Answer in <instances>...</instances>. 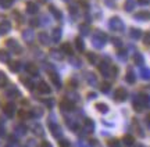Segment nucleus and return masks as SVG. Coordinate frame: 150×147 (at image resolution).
Here are the masks:
<instances>
[{
  "label": "nucleus",
  "instance_id": "1",
  "mask_svg": "<svg viewBox=\"0 0 150 147\" xmlns=\"http://www.w3.org/2000/svg\"><path fill=\"white\" fill-rule=\"evenodd\" d=\"M110 28H111L112 31H124V22L118 18V17H114L110 20Z\"/></svg>",
  "mask_w": 150,
  "mask_h": 147
},
{
  "label": "nucleus",
  "instance_id": "2",
  "mask_svg": "<svg viewBox=\"0 0 150 147\" xmlns=\"http://www.w3.org/2000/svg\"><path fill=\"white\" fill-rule=\"evenodd\" d=\"M6 44H7V47H10V49L13 50L14 53H21V51H22L21 46H20V44L17 43V42L14 40V39H8V40L6 42Z\"/></svg>",
  "mask_w": 150,
  "mask_h": 147
},
{
  "label": "nucleus",
  "instance_id": "3",
  "mask_svg": "<svg viewBox=\"0 0 150 147\" xmlns=\"http://www.w3.org/2000/svg\"><path fill=\"white\" fill-rule=\"evenodd\" d=\"M127 90L124 89V87H120V89H117V92H115V100H118V101H124L125 98H127Z\"/></svg>",
  "mask_w": 150,
  "mask_h": 147
},
{
  "label": "nucleus",
  "instance_id": "4",
  "mask_svg": "<svg viewBox=\"0 0 150 147\" xmlns=\"http://www.w3.org/2000/svg\"><path fill=\"white\" fill-rule=\"evenodd\" d=\"M38 90H39L40 93H43V94H49V93H50V86H49L46 82L40 81L39 82V85H38Z\"/></svg>",
  "mask_w": 150,
  "mask_h": 147
},
{
  "label": "nucleus",
  "instance_id": "5",
  "mask_svg": "<svg viewBox=\"0 0 150 147\" xmlns=\"http://www.w3.org/2000/svg\"><path fill=\"white\" fill-rule=\"evenodd\" d=\"M3 111L6 113V115L7 117H13L14 115V111H16V106L13 103H8L4 106V108H3Z\"/></svg>",
  "mask_w": 150,
  "mask_h": 147
},
{
  "label": "nucleus",
  "instance_id": "6",
  "mask_svg": "<svg viewBox=\"0 0 150 147\" xmlns=\"http://www.w3.org/2000/svg\"><path fill=\"white\" fill-rule=\"evenodd\" d=\"M136 20H139V21H149L150 20V13L149 11H140L136 15H135Z\"/></svg>",
  "mask_w": 150,
  "mask_h": 147
},
{
  "label": "nucleus",
  "instance_id": "7",
  "mask_svg": "<svg viewBox=\"0 0 150 147\" xmlns=\"http://www.w3.org/2000/svg\"><path fill=\"white\" fill-rule=\"evenodd\" d=\"M8 31H10V22L8 21L0 22V33H1V35H6Z\"/></svg>",
  "mask_w": 150,
  "mask_h": 147
},
{
  "label": "nucleus",
  "instance_id": "8",
  "mask_svg": "<svg viewBox=\"0 0 150 147\" xmlns=\"http://www.w3.org/2000/svg\"><path fill=\"white\" fill-rule=\"evenodd\" d=\"M27 11L29 13V14H36L38 13V6L35 4V3H27Z\"/></svg>",
  "mask_w": 150,
  "mask_h": 147
},
{
  "label": "nucleus",
  "instance_id": "9",
  "mask_svg": "<svg viewBox=\"0 0 150 147\" xmlns=\"http://www.w3.org/2000/svg\"><path fill=\"white\" fill-rule=\"evenodd\" d=\"M61 51L65 53V54H72L74 53V50H72V46L70 43H64L61 46Z\"/></svg>",
  "mask_w": 150,
  "mask_h": 147
},
{
  "label": "nucleus",
  "instance_id": "10",
  "mask_svg": "<svg viewBox=\"0 0 150 147\" xmlns=\"http://www.w3.org/2000/svg\"><path fill=\"white\" fill-rule=\"evenodd\" d=\"M75 46H76V50H78V51H83V50H85V44H83V40L81 38L75 39Z\"/></svg>",
  "mask_w": 150,
  "mask_h": 147
},
{
  "label": "nucleus",
  "instance_id": "11",
  "mask_svg": "<svg viewBox=\"0 0 150 147\" xmlns=\"http://www.w3.org/2000/svg\"><path fill=\"white\" fill-rule=\"evenodd\" d=\"M20 68H21V64H20L18 61H11L10 63V70L13 72H18L20 71Z\"/></svg>",
  "mask_w": 150,
  "mask_h": 147
},
{
  "label": "nucleus",
  "instance_id": "12",
  "mask_svg": "<svg viewBox=\"0 0 150 147\" xmlns=\"http://www.w3.org/2000/svg\"><path fill=\"white\" fill-rule=\"evenodd\" d=\"M49 75H50V78H52V81H53V83L56 85V86H57V87L61 86V83H60V79H59V76H57V74H56V72H50Z\"/></svg>",
  "mask_w": 150,
  "mask_h": 147
},
{
  "label": "nucleus",
  "instance_id": "13",
  "mask_svg": "<svg viewBox=\"0 0 150 147\" xmlns=\"http://www.w3.org/2000/svg\"><path fill=\"white\" fill-rule=\"evenodd\" d=\"M27 71L31 74V75H36L38 74V67L35 64H27Z\"/></svg>",
  "mask_w": 150,
  "mask_h": 147
},
{
  "label": "nucleus",
  "instance_id": "14",
  "mask_svg": "<svg viewBox=\"0 0 150 147\" xmlns=\"http://www.w3.org/2000/svg\"><path fill=\"white\" fill-rule=\"evenodd\" d=\"M8 60H10V57H8V53H7L6 50H0V61H3V63H7Z\"/></svg>",
  "mask_w": 150,
  "mask_h": 147
},
{
  "label": "nucleus",
  "instance_id": "15",
  "mask_svg": "<svg viewBox=\"0 0 150 147\" xmlns=\"http://www.w3.org/2000/svg\"><path fill=\"white\" fill-rule=\"evenodd\" d=\"M131 36L134 39H140L142 38V32H140L139 29H135V28H132L131 29Z\"/></svg>",
  "mask_w": 150,
  "mask_h": 147
},
{
  "label": "nucleus",
  "instance_id": "16",
  "mask_svg": "<svg viewBox=\"0 0 150 147\" xmlns=\"http://www.w3.org/2000/svg\"><path fill=\"white\" fill-rule=\"evenodd\" d=\"M39 40H40V43L42 44H47L49 43V36L45 32L39 33Z\"/></svg>",
  "mask_w": 150,
  "mask_h": 147
},
{
  "label": "nucleus",
  "instance_id": "17",
  "mask_svg": "<svg viewBox=\"0 0 150 147\" xmlns=\"http://www.w3.org/2000/svg\"><path fill=\"white\" fill-rule=\"evenodd\" d=\"M134 8H135V1L134 0H127V3H125V10L132 11Z\"/></svg>",
  "mask_w": 150,
  "mask_h": 147
},
{
  "label": "nucleus",
  "instance_id": "18",
  "mask_svg": "<svg viewBox=\"0 0 150 147\" xmlns=\"http://www.w3.org/2000/svg\"><path fill=\"white\" fill-rule=\"evenodd\" d=\"M127 81H128V83H135V74H134V71H131V70L128 71V74H127Z\"/></svg>",
  "mask_w": 150,
  "mask_h": 147
},
{
  "label": "nucleus",
  "instance_id": "19",
  "mask_svg": "<svg viewBox=\"0 0 150 147\" xmlns=\"http://www.w3.org/2000/svg\"><path fill=\"white\" fill-rule=\"evenodd\" d=\"M49 8H50V11H52V13H53V14H54V17H56V18H57V20H60V18H61V13H60V11L57 10V8H56V7H54V6H50V7H49Z\"/></svg>",
  "mask_w": 150,
  "mask_h": 147
},
{
  "label": "nucleus",
  "instance_id": "20",
  "mask_svg": "<svg viewBox=\"0 0 150 147\" xmlns=\"http://www.w3.org/2000/svg\"><path fill=\"white\" fill-rule=\"evenodd\" d=\"M60 36H61V32H60L59 28H56V29L53 31V40H54V42H59Z\"/></svg>",
  "mask_w": 150,
  "mask_h": 147
},
{
  "label": "nucleus",
  "instance_id": "21",
  "mask_svg": "<svg viewBox=\"0 0 150 147\" xmlns=\"http://www.w3.org/2000/svg\"><path fill=\"white\" fill-rule=\"evenodd\" d=\"M61 108L63 110H72L74 106H72V103H70V101H61Z\"/></svg>",
  "mask_w": 150,
  "mask_h": 147
},
{
  "label": "nucleus",
  "instance_id": "22",
  "mask_svg": "<svg viewBox=\"0 0 150 147\" xmlns=\"http://www.w3.org/2000/svg\"><path fill=\"white\" fill-rule=\"evenodd\" d=\"M134 137L132 136H129V135H127V136L124 137V143H125V144H127V146H132V144H134Z\"/></svg>",
  "mask_w": 150,
  "mask_h": 147
},
{
  "label": "nucleus",
  "instance_id": "23",
  "mask_svg": "<svg viewBox=\"0 0 150 147\" xmlns=\"http://www.w3.org/2000/svg\"><path fill=\"white\" fill-rule=\"evenodd\" d=\"M88 60H89V63H91V64H95V63H96L97 61V57H96V54H95V53H88Z\"/></svg>",
  "mask_w": 150,
  "mask_h": 147
},
{
  "label": "nucleus",
  "instance_id": "24",
  "mask_svg": "<svg viewBox=\"0 0 150 147\" xmlns=\"http://www.w3.org/2000/svg\"><path fill=\"white\" fill-rule=\"evenodd\" d=\"M110 87H111V83H110V82H104V83L102 85V92L107 93L108 90H110Z\"/></svg>",
  "mask_w": 150,
  "mask_h": 147
},
{
  "label": "nucleus",
  "instance_id": "25",
  "mask_svg": "<svg viewBox=\"0 0 150 147\" xmlns=\"http://www.w3.org/2000/svg\"><path fill=\"white\" fill-rule=\"evenodd\" d=\"M13 3V0H0V6L1 7H4V8H8Z\"/></svg>",
  "mask_w": 150,
  "mask_h": 147
},
{
  "label": "nucleus",
  "instance_id": "26",
  "mask_svg": "<svg viewBox=\"0 0 150 147\" xmlns=\"http://www.w3.org/2000/svg\"><path fill=\"white\" fill-rule=\"evenodd\" d=\"M24 39H25L27 42H32V32H31V31H25V32H24Z\"/></svg>",
  "mask_w": 150,
  "mask_h": 147
},
{
  "label": "nucleus",
  "instance_id": "27",
  "mask_svg": "<svg viewBox=\"0 0 150 147\" xmlns=\"http://www.w3.org/2000/svg\"><path fill=\"white\" fill-rule=\"evenodd\" d=\"M134 58H135V63H136L138 65H140V64L143 63V57H142V54H139V53H138V54H135Z\"/></svg>",
  "mask_w": 150,
  "mask_h": 147
},
{
  "label": "nucleus",
  "instance_id": "28",
  "mask_svg": "<svg viewBox=\"0 0 150 147\" xmlns=\"http://www.w3.org/2000/svg\"><path fill=\"white\" fill-rule=\"evenodd\" d=\"M22 82H24V85L28 87V89H33V83L32 81H29V79H25V78H22Z\"/></svg>",
  "mask_w": 150,
  "mask_h": 147
},
{
  "label": "nucleus",
  "instance_id": "29",
  "mask_svg": "<svg viewBox=\"0 0 150 147\" xmlns=\"http://www.w3.org/2000/svg\"><path fill=\"white\" fill-rule=\"evenodd\" d=\"M143 43H145L146 46H150V32L145 33V38H143Z\"/></svg>",
  "mask_w": 150,
  "mask_h": 147
},
{
  "label": "nucleus",
  "instance_id": "30",
  "mask_svg": "<svg viewBox=\"0 0 150 147\" xmlns=\"http://www.w3.org/2000/svg\"><path fill=\"white\" fill-rule=\"evenodd\" d=\"M96 108L97 110H100V111H103V113H106V111H107V107H106V106H103V103H99V104H96Z\"/></svg>",
  "mask_w": 150,
  "mask_h": 147
},
{
  "label": "nucleus",
  "instance_id": "31",
  "mask_svg": "<svg viewBox=\"0 0 150 147\" xmlns=\"http://www.w3.org/2000/svg\"><path fill=\"white\" fill-rule=\"evenodd\" d=\"M142 76L146 78V79H149L150 78V70H147V68H146V70H142Z\"/></svg>",
  "mask_w": 150,
  "mask_h": 147
},
{
  "label": "nucleus",
  "instance_id": "32",
  "mask_svg": "<svg viewBox=\"0 0 150 147\" xmlns=\"http://www.w3.org/2000/svg\"><path fill=\"white\" fill-rule=\"evenodd\" d=\"M8 96H10V97H13V96H14V97H16V96H18V90H17V89H10Z\"/></svg>",
  "mask_w": 150,
  "mask_h": 147
},
{
  "label": "nucleus",
  "instance_id": "33",
  "mask_svg": "<svg viewBox=\"0 0 150 147\" xmlns=\"http://www.w3.org/2000/svg\"><path fill=\"white\" fill-rule=\"evenodd\" d=\"M81 32H82V33H88V32H89V28H88V25H81Z\"/></svg>",
  "mask_w": 150,
  "mask_h": 147
},
{
  "label": "nucleus",
  "instance_id": "34",
  "mask_svg": "<svg viewBox=\"0 0 150 147\" xmlns=\"http://www.w3.org/2000/svg\"><path fill=\"white\" fill-rule=\"evenodd\" d=\"M138 3L140 6H147V4H150V0H138Z\"/></svg>",
  "mask_w": 150,
  "mask_h": 147
},
{
  "label": "nucleus",
  "instance_id": "35",
  "mask_svg": "<svg viewBox=\"0 0 150 147\" xmlns=\"http://www.w3.org/2000/svg\"><path fill=\"white\" fill-rule=\"evenodd\" d=\"M81 4H82L83 8H89V3H88L86 0H81Z\"/></svg>",
  "mask_w": 150,
  "mask_h": 147
},
{
  "label": "nucleus",
  "instance_id": "36",
  "mask_svg": "<svg viewBox=\"0 0 150 147\" xmlns=\"http://www.w3.org/2000/svg\"><path fill=\"white\" fill-rule=\"evenodd\" d=\"M45 103L47 107H53V100H45Z\"/></svg>",
  "mask_w": 150,
  "mask_h": 147
},
{
  "label": "nucleus",
  "instance_id": "37",
  "mask_svg": "<svg viewBox=\"0 0 150 147\" xmlns=\"http://www.w3.org/2000/svg\"><path fill=\"white\" fill-rule=\"evenodd\" d=\"M147 122H149V124H150V114L147 115Z\"/></svg>",
  "mask_w": 150,
  "mask_h": 147
},
{
  "label": "nucleus",
  "instance_id": "38",
  "mask_svg": "<svg viewBox=\"0 0 150 147\" xmlns=\"http://www.w3.org/2000/svg\"><path fill=\"white\" fill-rule=\"evenodd\" d=\"M39 1H46V0H39Z\"/></svg>",
  "mask_w": 150,
  "mask_h": 147
},
{
  "label": "nucleus",
  "instance_id": "39",
  "mask_svg": "<svg viewBox=\"0 0 150 147\" xmlns=\"http://www.w3.org/2000/svg\"><path fill=\"white\" fill-rule=\"evenodd\" d=\"M139 147H143V146H139Z\"/></svg>",
  "mask_w": 150,
  "mask_h": 147
},
{
  "label": "nucleus",
  "instance_id": "40",
  "mask_svg": "<svg viewBox=\"0 0 150 147\" xmlns=\"http://www.w3.org/2000/svg\"><path fill=\"white\" fill-rule=\"evenodd\" d=\"M0 133H1V131H0Z\"/></svg>",
  "mask_w": 150,
  "mask_h": 147
}]
</instances>
